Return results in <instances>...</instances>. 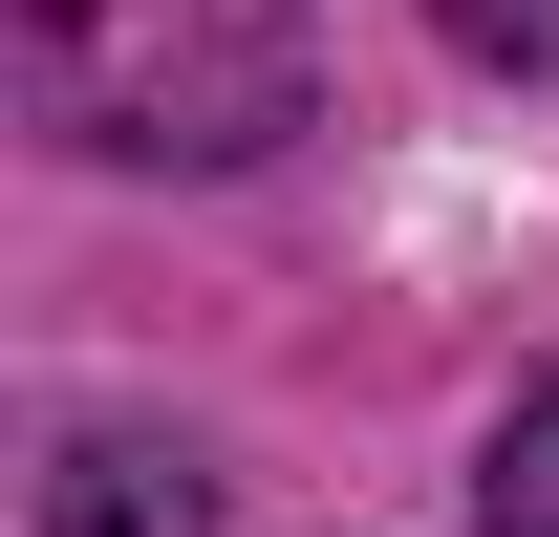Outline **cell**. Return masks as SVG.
I'll return each mask as SVG.
<instances>
[{"instance_id": "3957f363", "label": "cell", "mask_w": 559, "mask_h": 537, "mask_svg": "<svg viewBox=\"0 0 559 537\" xmlns=\"http://www.w3.org/2000/svg\"><path fill=\"white\" fill-rule=\"evenodd\" d=\"M474 516H495V537H559V387H516V408H495V452H474Z\"/></svg>"}, {"instance_id": "7a4b0ae2", "label": "cell", "mask_w": 559, "mask_h": 537, "mask_svg": "<svg viewBox=\"0 0 559 537\" xmlns=\"http://www.w3.org/2000/svg\"><path fill=\"white\" fill-rule=\"evenodd\" d=\"M44 537H215V473L173 430H66L44 452Z\"/></svg>"}, {"instance_id": "277c9868", "label": "cell", "mask_w": 559, "mask_h": 537, "mask_svg": "<svg viewBox=\"0 0 559 537\" xmlns=\"http://www.w3.org/2000/svg\"><path fill=\"white\" fill-rule=\"evenodd\" d=\"M430 44H452V65H516V86H538V65H559V0H430Z\"/></svg>"}, {"instance_id": "6da1fadb", "label": "cell", "mask_w": 559, "mask_h": 537, "mask_svg": "<svg viewBox=\"0 0 559 537\" xmlns=\"http://www.w3.org/2000/svg\"><path fill=\"white\" fill-rule=\"evenodd\" d=\"M22 108L108 172H259L323 108V0H0Z\"/></svg>"}]
</instances>
